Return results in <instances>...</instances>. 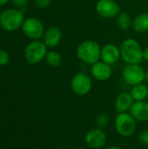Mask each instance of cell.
<instances>
[{"instance_id":"cell-5","label":"cell","mask_w":148,"mask_h":149,"mask_svg":"<svg viewBox=\"0 0 148 149\" xmlns=\"http://www.w3.org/2000/svg\"><path fill=\"white\" fill-rule=\"evenodd\" d=\"M115 129L122 137L132 136L137 127V121L129 113H118L114 120Z\"/></svg>"},{"instance_id":"cell-4","label":"cell","mask_w":148,"mask_h":149,"mask_svg":"<svg viewBox=\"0 0 148 149\" xmlns=\"http://www.w3.org/2000/svg\"><path fill=\"white\" fill-rule=\"evenodd\" d=\"M47 46L43 41L40 40H32L30 42L24 50V58L25 60L31 65H36L40 63L43 59L45 58L47 54Z\"/></svg>"},{"instance_id":"cell-17","label":"cell","mask_w":148,"mask_h":149,"mask_svg":"<svg viewBox=\"0 0 148 149\" xmlns=\"http://www.w3.org/2000/svg\"><path fill=\"white\" fill-rule=\"evenodd\" d=\"M130 93L134 101H143L146 100L148 97V86L147 84L140 83L133 86Z\"/></svg>"},{"instance_id":"cell-2","label":"cell","mask_w":148,"mask_h":149,"mask_svg":"<svg viewBox=\"0 0 148 149\" xmlns=\"http://www.w3.org/2000/svg\"><path fill=\"white\" fill-rule=\"evenodd\" d=\"M121 59L126 64H140L143 59V48L138 40L133 38H126L120 46Z\"/></svg>"},{"instance_id":"cell-22","label":"cell","mask_w":148,"mask_h":149,"mask_svg":"<svg viewBox=\"0 0 148 149\" xmlns=\"http://www.w3.org/2000/svg\"><path fill=\"white\" fill-rule=\"evenodd\" d=\"M9 62H10L9 53L4 50L0 49V66L6 65Z\"/></svg>"},{"instance_id":"cell-23","label":"cell","mask_w":148,"mask_h":149,"mask_svg":"<svg viewBox=\"0 0 148 149\" xmlns=\"http://www.w3.org/2000/svg\"><path fill=\"white\" fill-rule=\"evenodd\" d=\"M34 3L36 7L44 10L50 7V5L51 4V0H34Z\"/></svg>"},{"instance_id":"cell-8","label":"cell","mask_w":148,"mask_h":149,"mask_svg":"<svg viewBox=\"0 0 148 149\" xmlns=\"http://www.w3.org/2000/svg\"><path fill=\"white\" fill-rule=\"evenodd\" d=\"M21 28L24 35L31 40H38L43 38L45 31L41 20L34 17L25 18Z\"/></svg>"},{"instance_id":"cell-20","label":"cell","mask_w":148,"mask_h":149,"mask_svg":"<svg viewBox=\"0 0 148 149\" xmlns=\"http://www.w3.org/2000/svg\"><path fill=\"white\" fill-rule=\"evenodd\" d=\"M109 122H110V117L106 113H101L98 114L95 119V124L97 127H99L102 129L106 127L109 125Z\"/></svg>"},{"instance_id":"cell-19","label":"cell","mask_w":148,"mask_h":149,"mask_svg":"<svg viewBox=\"0 0 148 149\" xmlns=\"http://www.w3.org/2000/svg\"><path fill=\"white\" fill-rule=\"evenodd\" d=\"M44 59L48 65H50L51 67H54V68L60 66L62 64V61H63L61 54L56 51L47 52V54H46Z\"/></svg>"},{"instance_id":"cell-18","label":"cell","mask_w":148,"mask_h":149,"mask_svg":"<svg viewBox=\"0 0 148 149\" xmlns=\"http://www.w3.org/2000/svg\"><path fill=\"white\" fill-rule=\"evenodd\" d=\"M133 18L130 16L129 13L121 11L116 17V23L117 26L122 31H127L133 26Z\"/></svg>"},{"instance_id":"cell-14","label":"cell","mask_w":148,"mask_h":149,"mask_svg":"<svg viewBox=\"0 0 148 149\" xmlns=\"http://www.w3.org/2000/svg\"><path fill=\"white\" fill-rule=\"evenodd\" d=\"M129 113L139 122H147L148 121V102L143 101H134L132 107L130 108Z\"/></svg>"},{"instance_id":"cell-29","label":"cell","mask_w":148,"mask_h":149,"mask_svg":"<svg viewBox=\"0 0 148 149\" xmlns=\"http://www.w3.org/2000/svg\"><path fill=\"white\" fill-rule=\"evenodd\" d=\"M72 149H86L85 148H83V147H76V148H74Z\"/></svg>"},{"instance_id":"cell-13","label":"cell","mask_w":148,"mask_h":149,"mask_svg":"<svg viewBox=\"0 0 148 149\" xmlns=\"http://www.w3.org/2000/svg\"><path fill=\"white\" fill-rule=\"evenodd\" d=\"M62 37V31L58 27L51 26L44 31L43 35V42L47 47L54 48L60 44Z\"/></svg>"},{"instance_id":"cell-24","label":"cell","mask_w":148,"mask_h":149,"mask_svg":"<svg viewBox=\"0 0 148 149\" xmlns=\"http://www.w3.org/2000/svg\"><path fill=\"white\" fill-rule=\"evenodd\" d=\"M11 2L16 7L22 8L26 5V3H28V0H11Z\"/></svg>"},{"instance_id":"cell-7","label":"cell","mask_w":148,"mask_h":149,"mask_svg":"<svg viewBox=\"0 0 148 149\" xmlns=\"http://www.w3.org/2000/svg\"><path fill=\"white\" fill-rule=\"evenodd\" d=\"M146 71L140 64H128L122 71V78L124 81L133 86L145 81Z\"/></svg>"},{"instance_id":"cell-26","label":"cell","mask_w":148,"mask_h":149,"mask_svg":"<svg viewBox=\"0 0 148 149\" xmlns=\"http://www.w3.org/2000/svg\"><path fill=\"white\" fill-rule=\"evenodd\" d=\"M10 0H0V6H3L4 4H6Z\"/></svg>"},{"instance_id":"cell-15","label":"cell","mask_w":148,"mask_h":149,"mask_svg":"<svg viewBox=\"0 0 148 149\" xmlns=\"http://www.w3.org/2000/svg\"><path fill=\"white\" fill-rule=\"evenodd\" d=\"M134 100L130 93V92H122L120 93L114 102V107L118 113H127L130 111Z\"/></svg>"},{"instance_id":"cell-28","label":"cell","mask_w":148,"mask_h":149,"mask_svg":"<svg viewBox=\"0 0 148 149\" xmlns=\"http://www.w3.org/2000/svg\"><path fill=\"white\" fill-rule=\"evenodd\" d=\"M145 81H147L148 83V70L146 71V76H145Z\"/></svg>"},{"instance_id":"cell-16","label":"cell","mask_w":148,"mask_h":149,"mask_svg":"<svg viewBox=\"0 0 148 149\" xmlns=\"http://www.w3.org/2000/svg\"><path fill=\"white\" fill-rule=\"evenodd\" d=\"M132 29L137 33H145L148 31V13L138 14L133 20Z\"/></svg>"},{"instance_id":"cell-1","label":"cell","mask_w":148,"mask_h":149,"mask_svg":"<svg viewBox=\"0 0 148 149\" xmlns=\"http://www.w3.org/2000/svg\"><path fill=\"white\" fill-rule=\"evenodd\" d=\"M101 46L98 42L87 39L80 42L76 49L77 58L86 65H93L100 60Z\"/></svg>"},{"instance_id":"cell-25","label":"cell","mask_w":148,"mask_h":149,"mask_svg":"<svg viewBox=\"0 0 148 149\" xmlns=\"http://www.w3.org/2000/svg\"><path fill=\"white\" fill-rule=\"evenodd\" d=\"M143 59L148 62V46L143 49Z\"/></svg>"},{"instance_id":"cell-27","label":"cell","mask_w":148,"mask_h":149,"mask_svg":"<svg viewBox=\"0 0 148 149\" xmlns=\"http://www.w3.org/2000/svg\"><path fill=\"white\" fill-rule=\"evenodd\" d=\"M106 149H122L121 148H120V147H118V146H110V147H108Z\"/></svg>"},{"instance_id":"cell-9","label":"cell","mask_w":148,"mask_h":149,"mask_svg":"<svg viewBox=\"0 0 148 149\" xmlns=\"http://www.w3.org/2000/svg\"><path fill=\"white\" fill-rule=\"evenodd\" d=\"M96 13L106 19L116 17L120 12V5L115 0H99L95 4Z\"/></svg>"},{"instance_id":"cell-21","label":"cell","mask_w":148,"mask_h":149,"mask_svg":"<svg viewBox=\"0 0 148 149\" xmlns=\"http://www.w3.org/2000/svg\"><path fill=\"white\" fill-rule=\"evenodd\" d=\"M137 139H138V141L141 145L148 147V128L144 129L140 133H139Z\"/></svg>"},{"instance_id":"cell-11","label":"cell","mask_w":148,"mask_h":149,"mask_svg":"<svg viewBox=\"0 0 148 149\" xmlns=\"http://www.w3.org/2000/svg\"><path fill=\"white\" fill-rule=\"evenodd\" d=\"M121 58V53H120V48L112 43L106 44L101 47L100 52V60L110 65H115L117 64L120 59Z\"/></svg>"},{"instance_id":"cell-6","label":"cell","mask_w":148,"mask_h":149,"mask_svg":"<svg viewBox=\"0 0 148 149\" xmlns=\"http://www.w3.org/2000/svg\"><path fill=\"white\" fill-rule=\"evenodd\" d=\"M70 86L76 95L85 96L92 91V80L88 74L85 72H78L72 78Z\"/></svg>"},{"instance_id":"cell-12","label":"cell","mask_w":148,"mask_h":149,"mask_svg":"<svg viewBox=\"0 0 148 149\" xmlns=\"http://www.w3.org/2000/svg\"><path fill=\"white\" fill-rule=\"evenodd\" d=\"M91 75L98 81H106L113 75L112 65L99 60L91 65Z\"/></svg>"},{"instance_id":"cell-3","label":"cell","mask_w":148,"mask_h":149,"mask_svg":"<svg viewBox=\"0 0 148 149\" xmlns=\"http://www.w3.org/2000/svg\"><path fill=\"white\" fill-rule=\"evenodd\" d=\"M24 13L19 8H10L0 13V26L6 31H14L22 27Z\"/></svg>"},{"instance_id":"cell-10","label":"cell","mask_w":148,"mask_h":149,"mask_svg":"<svg viewBox=\"0 0 148 149\" xmlns=\"http://www.w3.org/2000/svg\"><path fill=\"white\" fill-rule=\"evenodd\" d=\"M107 141L106 132L99 127H95L89 130L85 136V144L92 149H99L103 148Z\"/></svg>"}]
</instances>
